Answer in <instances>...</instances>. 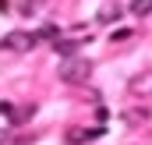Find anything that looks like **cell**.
Instances as JSON below:
<instances>
[{"mask_svg":"<svg viewBox=\"0 0 152 145\" xmlns=\"http://www.w3.org/2000/svg\"><path fill=\"white\" fill-rule=\"evenodd\" d=\"M131 14L149 18V14H152V0H131Z\"/></svg>","mask_w":152,"mask_h":145,"instance_id":"ba28073f","label":"cell"},{"mask_svg":"<svg viewBox=\"0 0 152 145\" xmlns=\"http://www.w3.org/2000/svg\"><path fill=\"white\" fill-rule=\"evenodd\" d=\"M120 18V7H117V0H106L103 7H99V14H96V21H103V25H110Z\"/></svg>","mask_w":152,"mask_h":145,"instance_id":"8992f818","label":"cell"},{"mask_svg":"<svg viewBox=\"0 0 152 145\" xmlns=\"http://www.w3.org/2000/svg\"><path fill=\"white\" fill-rule=\"evenodd\" d=\"M11 113H14V103H7V99H0V117H4V120H7V117H11Z\"/></svg>","mask_w":152,"mask_h":145,"instance_id":"30bf717a","label":"cell"},{"mask_svg":"<svg viewBox=\"0 0 152 145\" xmlns=\"http://www.w3.org/2000/svg\"><path fill=\"white\" fill-rule=\"evenodd\" d=\"M152 120V110L145 106H131V110H124V124H131V127H138V124H149Z\"/></svg>","mask_w":152,"mask_h":145,"instance_id":"277c9868","label":"cell"},{"mask_svg":"<svg viewBox=\"0 0 152 145\" xmlns=\"http://www.w3.org/2000/svg\"><path fill=\"white\" fill-rule=\"evenodd\" d=\"M36 36H39V39H53V42H57V39H64V29H57V25H42Z\"/></svg>","mask_w":152,"mask_h":145,"instance_id":"9c48e42d","label":"cell"},{"mask_svg":"<svg viewBox=\"0 0 152 145\" xmlns=\"http://www.w3.org/2000/svg\"><path fill=\"white\" fill-rule=\"evenodd\" d=\"M0 11H11V4H7V0H0Z\"/></svg>","mask_w":152,"mask_h":145,"instance_id":"4fadbf2b","label":"cell"},{"mask_svg":"<svg viewBox=\"0 0 152 145\" xmlns=\"http://www.w3.org/2000/svg\"><path fill=\"white\" fill-rule=\"evenodd\" d=\"M36 11H39V4H36V0H28V4H21V14H36Z\"/></svg>","mask_w":152,"mask_h":145,"instance_id":"7c38bea8","label":"cell"},{"mask_svg":"<svg viewBox=\"0 0 152 145\" xmlns=\"http://www.w3.org/2000/svg\"><path fill=\"white\" fill-rule=\"evenodd\" d=\"M127 36H131V29H113V32H110L113 42H120V39H127Z\"/></svg>","mask_w":152,"mask_h":145,"instance_id":"8fae6325","label":"cell"},{"mask_svg":"<svg viewBox=\"0 0 152 145\" xmlns=\"http://www.w3.org/2000/svg\"><path fill=\"white\" fill-rule=\"evenodd\" d=\"M36 46H39V36L28 32V29H14V32H7L0 39V50H7V53H28Z\"/></svg>","mask_w":152,"mask_h":145,"instance_id":"7a4b0ae2","label":"cell"},{"mask_svg":"<svg viewBox=\"0 0 152 145\" xmlns=\"http://www.w3.org/2000/svg\"><path fill=\"white\" fill-rule=\"evenodd\" d=\"M131 92L134 96H152V71H142L131 78Z\"/></svg>","mask_w":152,"mask_h":145,"instance_id":"5b68a950","label":"cell"},{"mask_svg":"<svg viewBox=\"0 0 152 145\" xmlns=\"http://www.w3.org/2000/svg\"><path fill=\"white\" fill-rule=\"evenodd\" d=\"M99 135H103V127H71L67 131V145H85L92 138H99Z\"/></svg>","mask_w":152,"mask_h":145,"instance_id":"3957f363","label":"cell"},{"mask_svg":"<svg viewBox=\"0 0 152 145\" xmlns=\"http://www.w3.org/2000/svg\"><path fill=\"white\" fill-rule=\"evenodd\" d=\"M4 142H7V131H0V145H4Z\"/></svg>","mask_w":152,"mask_h":145,"instance_id":"5bb4252c","label":"cell"},{"mask_svg":"<svg viewBox=\"0 0 152 145\" xmlns=\"http://www.w3.org/2000/svg\"><path fill=\"white\" fill-rule=\"evenodd\" d=\"M88 74H92L88 57H64L60 60V81L64 85H81V81H88Z\"/></svg>","mask_w":152,"mask_h":145,"instance_id":"6da1fadb","label":"cell"},{"mask_svg":"<svg viewBox=\"0 0 152 145\" xmlns=\"http://www.w3.org/2000/svg\"><path fill=\"white\" fill-rule=\"evenodd\" d=\"M32 117H36V103H28V106H21V110H14V113H11V117H7V120H11V124H28V120H32Z\"/></svg>","mask_w":152,"mask_h":145,"instance_id":"52a82bcc","label":"cell"}]
</instances>
